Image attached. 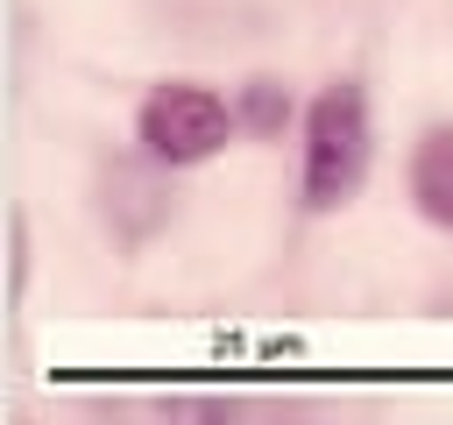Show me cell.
Listing matches in <instances>:
<instances>
[{
	"mask_svg": "<svg viewBox=\"0 0 453 425\" xmlns=\"http://www.w3.org/2000/svg\"><path fill=\"white\" fill-rule=\"evenodd\" d=\"M368 156H375L368 92H361V78H333L304 106V170H297L304 212H340L368 184Z\"/></svg>",
	"mask_w": 453,
	"mask_h": 425,
	"instance_id": "obj_1",
	"label": "cell"
},
{
	"mask_svg": "<svg viewBox=\"0 0 453 425\" xmlns=\"http://www.w3.org/2000/svg\"><path fill=\"white\" fill-rule=\"evenodd\" d=\"M234 128H241V113H234L212 85H191V78L156 85V92L142 99V113H134V142H142V156L163 163V170H191V163L219 156V149L234 142Z\"/></svg>",
	"mask_w": 453,
	"mask_h": 425,
	"instance_id": "obj_2",
	"label": "cell"
},
{
	"mask_svg": "<svg viewBox=\"0 0 453 425\" xmlns=\"http://www.w3.org/2000/svg\"><path fill=\"white\" fill-rule=\"evenodd\" d=\"M411 198L432 227L453 234V120H432L411 149Z\"/></svg>",
	"mask_w": 453,
	"mask_h": 425,
	"instance_id": "obj_3",
	"label": "cell"
},
{
	"mask_svg": "<svg viewBox=\"0 0 453 425\" xmlns=\"http://www.w3.org/2000/svg\"><path fill=\"white\" fill-rule=\"evenodd\" d=\"M255 135H283V120H290V92L276 85V78H248L241 85V106H234Z\"/></svg>",
	"mask_w": 453,
	"mask_h": 425,
	"instance_id": "obj_4",
	"label": "cell"
}]
</instances>
